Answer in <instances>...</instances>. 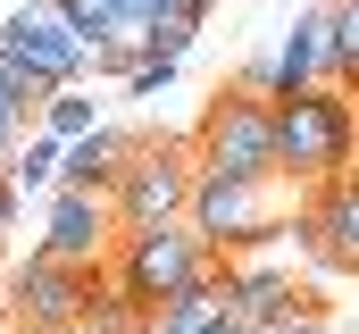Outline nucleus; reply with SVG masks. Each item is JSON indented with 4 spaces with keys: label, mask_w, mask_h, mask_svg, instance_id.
I'll return each mask as SVG.
<instances>
[{
    "label": "nucleus",
    "mask_w": 359,
    "mask_h": 334,
    "mask_svg": "<svg viewBox=\"0 0 359 334\" xmlns=\"http://www.w3.org/2000/svg\"><path fill=\"white\" fill-rule=\"evenodd\" d=\"M59 334H109V326H100V318H76V326H59Z\"/></svg>",
    "instance_id": "412c9836"
},
{
    "label": "nucleus",
    "mask_w": 359,
    "mask_h": 334,
    "mask_svg": "<svg viewBox=\"0 0 359 334\" xmlns=\"http://www.w3.org/2000/svg\"><path fill=\"white\" fill-rule=\"evenodd\" d=\"M184 218H192V234L217 259H243V250H259V243L284 234L276 226V184H234V175H201Z\"/></svg>",
    "instance_id": "0eeeda50"
},
{
    "label": "nucleus",
    "mask_w": 359,
    "mask_h": 334,
    "mask_svg": "<svg viewBox=\"0 0 359 334\" xmlns=\"http://www.w3.org/2000/svg\"><path fill=\"white\" fill-rule=\"evenodd\" d=\"M192 184H201V159L192 142H142L134 167L109 184V209H117V234H142V226H176L192 209Z\"/></svg>",
    "instance_id": "39448f33"
},
{
    "label": "nucleus",
    "mask_w": 359,
    "mask_h": 334,
    "mask_svg": "<svg viewBox=\"0 0 359 334\" xmlns=\"http://www.w3.org/2000/svg\"><path fill=\"white\" fill-rule=\"evenodd\" d=\"M100 126H109V117H100V109H92L84 92H76V84H67V92H50V100H42V134H50V142H67V151H76V142H84V134H100Z\"/></svg>",
    "instance_id": "4468645a"
},
{
    "label": "nucleus",
    "mask_w": 359,
    "mask_h": 334,
    "mask_svg": "<svg viewBox=\"0 0 359 334\" xmlns=\"http://www.w3.org/2000/svg\"><path fill=\"white\" fill-rule=\"evenodd\" d=\"M0 92H8V100H25V109H42V84L25 76V67H17L8 51H0Z\"/></svg>",
    "instance_id": "6ab92c4d"
},
{
    "label": "nucleus",
    "mask_w": 359,
    "mask_h": 334,
    "mask_svg": "<svg viewBox=\"0 0 359 334\" xmlns=\"http://www.w3.org/2000/svg\"><path fill=\"white\" fill-rule=\"evenodd\" d=\"M59 167H67V142L34 134V142L8 159V184H17V201H25V192H59Z\"/></svg>",
    "instance_id": "2eb2a0df"
},
{
    "label": "nucleus",
    "mask_w": 359,
    "mask_h": 334,
    "mask_svg": "<svg viewBox=\"0 0 359 334\" xmlns=\"http://www.w3.org/2000/svg\"><path fill=\"white\" fill-rule=\"evenodd\" d=\"M226 259L192 234V218H176V226H142V234H117V259H109V276L142 301V309H159V301H176V293H192V284H209Z\"/></svg>",
    "instance_id": "7ed1b4c3"
},
{
    "label": "nucleus",
    "mask_w": 359,
    "mask_h": 334,
    "mask_svg": "<svg viewBox=\"0 0 359 334\" xmlns=\"http://www.w3.org/2000/svg\"><path fill=\"white\" fill-rule=\"evenodd\" d=\"M209 334H251V326H243V318H226V326H209Z\"/></svg>",
    "instance_id": "4be33fe9"
},
{
    "label": "nucleus",
    "mask_w": 359,
    "mask_h": 334,
    "mask_svg": "<svg viewBox=\"0 0 359 334\" xmlns=\"http://www.w3.org/2000/svg\"><path fill=\"white\" fill-rule=\"evenodd\" d=\"M34 250H50V259L100 276L117 259V209H109V192H50V218H42Z\"/></svg>",
    "instance_id": "6e6552de"
},
{
    "label": "nucleus",
    "mask_w": 359,
    "mask_h": 334,
    "mask_svg": "<svg viewBox=\"0 0 359 334\" xmlns=\"http://www.w3.org/2000/svg\"><path fill=\"white\" fill-rule=\"evenodd\" d=\"M192 159H201V175H234V184H284V167H276V100L243 92V84H217L209 117L192 126Z\"/></svg>",
    "instance_id": "f03ea898"
},
{
    "label": "nucleus",
    "mask_w": 359,
    "mask_h": 334,
    "mask_svg": "<svg viewBox=\"0 0 359 334\" xmlns=\"http://www.w3.org/2000/svg\"><path fill=\"white\" fill-rule=\"evenodd\" d=\"M142 334H159V318H151V326H142Z\"/></svg>",
    "instance_id": "5701e85b"
},
{
    "label": "nucleus",
    "mask_w": 359,
    "mask_h": 334,
    "mask_svg": "<svg viewBox=\"0 0 359 334\" xmlns=\"http://www.w3.org/2000/svg\"><path fill=\"white\" fill-rule=\"evenodd\" d=\"M301 234H309V250H318L326 267H359V175L326 184V192H309Z\"/></svg>",
    "instance_id": "9b49d317"
},
{
    "label": "nucleus",
    "mask_w": 359,
    "mask_h": 334,
    "mask_svg": "<svg viewBox=\"0 0 359 334\" xmlns=\"http://www.w3.org/2000/svg\"><path fill=\"white\" fill-rule=\"evenodd\" d=\"M0 51L42 84V100H50V92H67L84 67H100V42H92L59 0H25V8H8V17H0Z\"/></svg>",
    "instance_id": "20e7f679"
},
{
    "label": "nucleus",
    "mask_w": 359,
    "mask_h": 334,
    "mask_svg": "<svg viewBox=\"0 0 359 334\" xmlns=\"http://www.w3.org/2000/svg\"><path fill=\"white\" fill-rule=\"evenodd\" d=\"M234 309H226V267L209 276V284H192V293H176V301H159V334H209L226 326Z\"/></svg>",
    "instance_id": "ddd939ff"
},
{
    "label": "nucleus",
    "mask_w": 359,
    "mask_h": 334,
    "mask_svg": "<svg viewBox=\"0 0 359 334\" xmlns=\"http://www.w3.org/2000/svg\"><path fill=\"white\" fill-rule=\"evenodd\" d=\"M25 117H42V109H25V100H8V92H0V175H8V159H17V134H25Z\"/></svg>",
    "instance_id": "a211bd4d"
},
{
    "label": "nucleus",
    "mask_w": 359,
    "mask_h": 334,
    "mask_svg": "<svg viewBox=\"0 0 359 334\" xmlns=\"http://www.w3.org/2000/svg\"><path fill=\"white\" fill-rule=\"evenodd\" d=\"M359 159V100L343 84H309L292 100H276V167L309 192L343 184Z\"/></svg>",
    "instance_id": "f257e3e1"
},
{
    "label": "nucleus",
    "mask_w": 359,
    "mask_h": 334,
    "mask_svg": "<svg viewBox=\"0 0 359 334\" xmlns=\"http://www.w3.org/2000/svg\"><path fill=\"white\" fill-rule=\"evenodd\" d=\"M142 142H151V134H134V126H100V134H84V142L67 151V167H59V192H109V184L134 167Z\"/></svg>",
    "instance_id": "f8f14e48"
},
{
    "label": "nucleus",
    "mask_w": 359,
    "mask_h": 334,
    "mask_svg": "<svg viewBox=\"0 0 359 334\" xmlns=\"http://www.w3.org/2000/svg\"><path fill=\"white\" fill-rule=\"evenodd\" d=\"M259 334H326V318H318V309H292L284 326H259Z\"/></svg>",
    "instance_id": "aec40b11"
},
{
    "label": "nucleus",
    "mask_w": 359,
    "mask_h": 334,
    "mask_svg": "<svg viewBox=\"0 0 359 334\" xmlns=\"http://www.w3.org/2000/svg\"><path fill=\"white\" fill-rule=\"evenodd\" d=\"M226 309L243 318V326H284L292 309H309V293L284 276V267H259V259H226Z\"/></svg>",
    "instance_id": "9d476101"
},
{
    "label": "nucleus",
    "mask_w": 359,
    "mask_h": 334,
    "mask_svg": "<svg viewBox=\"0 0 359 334\" xmlns=\"http://www.w3.org/2000/svg\"><path fill=\"white\" fill-rule=\"evenodd\" d=\"M326 84L359 92V0H334V59H326Z\"/></svg>",
    "instance_id": "dca6fc26"
},
{
    "label": "nucleus",
    "mask_w": 359,
    "mask_h": 334,
    "mask_svg": "<svg viewBox=\"0 0 359 334\" xmlns=\"http://www.w3.org/2000/svg\"><path fill=\"white\" fill-rule=\"evenodd\" d=\"M326 59H334V0H309L268 59V100H292V92L326 84Z\"/></svg>",
    "instance_id": "1a4fd4ad"
},
{
    "label": "nucleus",
    "mask_w": 359,
    "mask_h": 334,
    "mask_svg": "<svg viewBox=\"0 0 359 334\" xmlns=\"http://www.w3.org/2000/svg\"><path fill=\"white\" fill-rule=\"evenodd\" d=\"M168 84H176V59H168V51H151L142 67H126V92H134V100H151V92H168Z\"/></svg>",
    "instance_id": "f3484780"
},
{
    "label": "nucleus",
    "mask_w": 359,
    "mask_h": 334,
    "mask_svg": "<svg viewBox=\"0 0 359 334\" xmlns=\"http://www.w3.org/2000/svg\"><path fill=\"white\" fill-rule=\"evenodd\" d=\"M100 276H109V267H100ZM100 276L50 259V250H25V259L8 267V318H17V334H59V326H76V318H92Z\"/></svg>",
    "instance_id": "423d86ee"
}]
</instances>
